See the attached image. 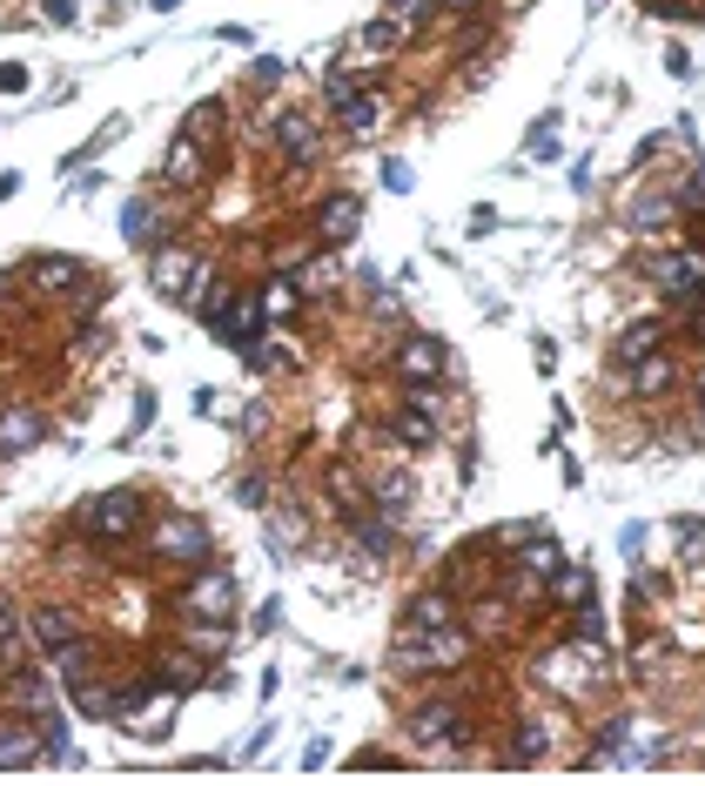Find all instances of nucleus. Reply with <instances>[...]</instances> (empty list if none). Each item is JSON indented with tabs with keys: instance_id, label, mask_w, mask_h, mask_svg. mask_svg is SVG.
<instances>
[{
	"instance_id": "f257e3e1",
	"label": "nucleus",
	"mask_w": 705,
	"mask_h": 786,
	"mask_svg": "<svg viewBox=\"0 0 705 786\" xmlns=\"http://www.w3.org/2000/svg\"><path fill=\"white\" fill-rule=\"evenodd\" d=\"M81 524L95 532L102 545H122V538H135L141 532V491L135 484H115V491H102L95 504L81 511Z\"/></svg>"
},
{
	"instance_id": "f03ea898",
	"label": "nucleus",
	"mask_w": 705,
	"mask_h": 786,
	"mask_svg": "<svg viewBox=\"0 0 705 786\" xmlns=\"http://www.w3.org/2000/svg\"><path fill=\"white\" fill-rule=\"evenodd\" d=\"M148 290L161 296V303H196V290H202V262L189 255V249H148Z\"/></svg>"
},
{
	"instance_id": "7ed1b4c3",
	"label": "nucleus",
	"mask_w": 705,
	"mask_h": 786,
	"mask_svg": "<svg viewBox=\"0 0 705 786\" xmlns=\"http://www.w3.org/2000/svg\"><path fill=\"white\" fill-rule=\"evenodd\" d=\"M148 552H155L161 565L196 572V565L209 558V524H202V517H161V524H155V538H148Z\"/></svg>"
},
{
	"instance_id": "20e7f679",
	"label": "nucleus",
	"mask_w": 705,
	"mask_h": 786,
	"mask_svg": "<svg viewBox=\"0 0 705 786\" xmlns=\"http://www.w3.org/2000/svg\"><path fill=\"white\" fill-rule=\"evenodd\" d=\"M175 611H182V619H235V578L229 572H196L175 591Z\"/></svg>"
},
{
	"instance_id": "39448f33",
	"label": "nucleus",
	"mask_w": 705,
	"mask_h": 786,
	"mask_svg": "<svg viewBox=\"0 0 705 786\" xmlns=\"http://www.w3.org/2000/svg\"><path fill=\"white\" fill-rule=\"evenodd\" d=\"M444 364H451V349H444V336H430V329L403 336V349H397V377H403V390H417V384H444Z\"/></svg>"
},
{
	"instance_id": "423d86ee",
	"label": "nucleus",
	"mask_w": 705,
	"mask_h": 786,
	"mask_svg": "<svg viewBox=\"0 0 705 786\" xmlns=\"http://www.w3.org/2000/svg\"><path fill=\"white\" fill-rule=\"evenodd\" d=\"M652 283H659L672 303L705 296V249H672V255H659V262H652Z\"/></svg>"
},
{
	"instance_id": "0eeeda50",
	"label": "nucleus",
	"mask_w": 705,
	"mask_h": 786,
	"mask_svg": "<svg viewBox=\"0 0 705 786\" xmlns=\"http://www.w3.org/2000/svg\"><path fill=\"white\" fill-rule=\"evenodd\" d=\"M34 759H48V733H41V720H0V773H21V766H34Z\"/></svg>"
},
{
	"instance_id": "6e6552de",
	"label": "nucleus",
	"mask_w": 705,
	"mask_h": 786,
	"mask_svg": "<svg viewBox=\"0 0 705 786\" xmlns=\"http://www.w3.org/2000/svg\"><path fill=\"white\" fill-rule=\"evenodd\" d=\"M410 733L423 746H464V706H457V699H430V706H417Z\"/></svg>"
},
{
	"instance_id": "1a4fd4ad",
	"label": "nucleus",
	"mask_w": 705,
	"mask_h": 786,
	"mask_svg": "<svg viewBox=\"0 0 705 786\" xmlns=\"http://www.w3.org/2000/svg\"><path fill=\"white\" fill-rule=\"evenodd\" d=\"M28 283H34V296H81L87 262L81 255H41V262H28Z\"/></svg>"
},
{
	"instance_id": "9d476101",
	"label": "nucleus",
	"mask_w": 705,
	"mask_h": 786,
	"mask_svg": "<svg viewBox=\"0 0 705 786\" xmlns=\"http://www.w3.org/2000/svg\"><path fill=\"white\" fill-rule=\"evenodd\" d=\"M122 235H128V249H161V235H168V209H161L155 196H128V209H122Z\"/></svg>"
},
{
	"instance_id": "9b49d317",
	"label": "nucleus",
	"mask_w": 705,
	"mask_h": 786,
	"mask_svg": "<svg viewBox=\"0 0 705 786\" xmlns=\"http://www.w3.org/2000/svg\"><path fill=\"white\" fill-rule=\"evenodd\" d=\"M28 639H34V652H61V646L81 639V619H74L67 605H41L34 619H28Z\"/></svg>"
},
{
	"instance_id": "f8f14e48",
	"label": "nucleus",
	"mask_w": 705,
	"mask_h": 786,
	"mask_svg": "<svg viewBox=\"0 0 705 786\" xmlns=\"http://www.w3.org/2000/svg\"><path fill=\"white\" fill-rule=\"evenodd\" d=\"M161 175L175 189H196L202 175H209V148L196 142V135H175V148H168V161H161Z\"/></svg>"
},
{
	"instance_id": "ddd939ff",
	"label": "nucleus",
	"mask_w": 705,
	"mask_h": 786,
	"mask_svg": "<svg viewBox=\"0 0 705 786\" xmlns=\"http://www.w3.org/2000/svg\"><path fill=\"white\" fill-rule=\"evenodd\" d=\"M403 626H410V632H444V626H457V598H451V591H417L410 611H403Z\"/></svg>"
},
{
	"instance_id": "4468645a",
	"label": "nucleus",
	"mask_w": 705,
	"mask_h": 786,
	"mask_svg": "<svg viewBox=\"0 0 705 786\" xmlns=\"http://www.w3.org/2000/svg\"><path fill=\"white\" fill-rule=\"evenodd\" d=\"M41 437H48V417H41V410H8V417H0V458L34 451Z\"/></svg>"
},
{
	"instance_id": "2eb2a0df",
	"label": "nucleus",
	"mask_w": 705,
	"mask_h": 786,
	"mask_svg": "<svg viewBox=\"0 0 705 786\" xmlns=\"http://www.w3.org/2000/svg\"><path fill=\"white\" fill-rule=\"evenodd\" d=\"M357 229H364V202H357V196H329V202H323V216H316V235H323L329 249H336V242H349Z\"/></svg>"
},
{
	"instance_id": "dca6fc26",
	"label": "nucleus",
	"mask_w": 705,
	"mask_h": 786,
	"mask_svg": "<svg viewBox=\"0 0 705 786\" xmlns=\"http://www.w3.org/2000/svg\"><path fill=\"white\" fill-rule=\"evenodd\" d=\"M0 699H8L14 713H34V720H41V713H54V685H48L41 672H14L8 685H0Z\"/></svg>"
},
{
	"instance_id": "f3484780",
	"label": "nucleus",
	"mask_w": 705,
	"mask_h": 786,
	"mask_svg": "<svg viewBox=\"0 0 705 786\" xmlns=\"http://www.w3.org/2000/svg\"><path fill=\"white\" fill-rule=\"evenodd\" d=\"M659 349H665V323H659V316H645V323H632V329L619 336V349H611V357H619V370H632V364L659 357Z\"/></svg>"
},
{
	"instance_id": "a211bd4d",
	"label": "nucleus",
	"mask_w": 705,
	"mask_h": 786,
	"mask_svg": "<svg viewBox=\"0 0 705 786\" xmlns=\"http://www.w3.org/2000/svg\"><path fill=\"white\" fill-rule=\"evenodd\" d=\"M349 532L364 538L370 558H390V545H397V517H390V511H349Z\"/></svg>"
},
{
	"instance_id": "6ab92c4d",
	"label": "nucleus",
	"mask_w": 705,
	"mask_h": 786,
	"mask_svg": "<svg viewBox=\"0 0 705 786\" xmlns=\"http://www.w3.org/2000/svg\"><path fill=\"white\" fill-rule=\"evenodd\" d=\"M517 565H524V578H532V585H545V578L565 565V545L545 538V532H532V538H524V552H517Z\"/></svg>"
},
{
	"instance_id": "aec40b11",
	"label": "nucleus",
	"mask_w": 705,
	"mask_h": 786,
	"mask_svg": "<svg viewBox=\"0 0 705 786\" xmlns=\"http://www.w3.org/2000/svg\"><path fill=\"white\" fill-rule=\"evenodd\" d=\"M336 115H343V128H349V135H370V128L383 122V87H377V81H370V87H357V95H349Z\"/></svg>"
},
{
	"instance_id": "412c9836",
	"label": "nucleus",
	"mask_w": 705,
	"mask_h": 786,
	"mask_svg": "<svg viewBox=\"0 0 705 786\" xmlns=\"http://www.w3.org/2000/svg\"><path fill=\"white\" fill-rule=\"evenodd\" d=\"M672 377H678V364L659 349V357H645V364L625 370V390H632V397H659V390H672Z\"/></svg>"
},
{
	"instance_id": "4be33fe9",
	"label": "nucleus",
	"mask_w": 705,
	"mask_h": 786,
	"mask_svg": "<svg viewBox=\"0 0 705 786\" xmlns=\"http://www.w3.org/2000/svg\"><path fill=\"white\" fill-rule=\"evenodd\" d=\"M390 437L403 451H430L436 444V423H430V410H417V404H403L397 417H390Z\"/></svg>"
},
{
	"instance_id": "5701e85b",
	"label": "nucleus",
	"mask_w": 705,
	"mask_h": 786,
	"mask_svg": "<svg viewBox=\"0 0 705 786\" xmlns=\"http://www.w3.org/2000/svg\"><path fill=\"white\" fill-rule=\"evenodd\" d=\"M255 336H262V303L249 296V303H235V310H229V323H222V343L249 357V349H255Z\"/></svg>"
},
{
	"instance_id": "b1692460",
	"label": "nucleus",
	"mask_w": 705,
	"mask_h": 786,
	"mask_svg": "<svg viewBox=\"0 0 705 786\" xmlns=\"http://www.w3.org/2000/svg\"><path fill=\"white\" fill-rule=\"evenodd\" d=\"M276 148H283L290 161H316V122H309V115H283V122H276Z\"/></svg>"
},
{
	"instance_id": "393cba45",
	"label": "nucleus",
	"mask_w": 705,
	"mask_h": 786,
	"mask_svg": "<svg viewBox=\"0 0 705 786\" xmlns=\"http://www.w3.org/2000/svg\"><path fill=\"white\" fill-rule=\"evenodd\" d=\"M175 699H189L196 685H202V652H182V659H161V672H155Z\"/></svg>"
},
{
	"instance_id": "a878e982",
	"label": "nucleus",
	"mask_w": 705,
	"mask_h": 786,
	"mask_svg": "<svg viewBox=\"0 0 705 786\" xmlns=\"http://www.w3.org/2000/svg\"><path fill=\"white\" fill-rule=\"evenodd\" d=\"M67 692H74V713H81V720H115V692H108V685L81 679V685H67Z\"/></svg>"
},
{
	"instance_id": "bb28decb",
	"label": "nucleus",
	"mask_w": 705,
	"mask_h": 786,
	"mask_svg": "<svg viewBox=\"0 0 705 786\" xmlns=\"http://www.w3.org/2000/svg\"><path fill=\"white\" fill-rule=\"evenodd\" d=\"M672 216H678V189H652V196H639V209H632L639 229H665Z\"/></svg>"
},
{
	"instance_id": "cd10ccee",
	"label": "nucleus",
	"mask_w": 705,
	"mask_h": 786,
	"mask_svg": "<svg viewBox=\"0 0 705 786\" xmlns=\"http://www.w3.org/2000/svg\"><path fill=\"white\" fill-rule=\"evenodd\" d=\"M551 598L578 611V605L591 598V572H585V565H558V572H551Z\"/></svg>"
},
{
	"instance_id": "c85d7f7f",
	"label": "nucleus",
	"mask_w": 705,
	"mask_h": 786,
	"mask_svg": "<svg viewBox=\"0 0 705 786\" xmlns=\"http://www.w3.org/2000/svg\"><path fill=\"white\" fill-rule=\"evenodd\" d=\"M397 41H403V28H397V21L383 14V21H370V28L357 34V54H364V61H383V54H390Z\"/></svg>"
},
{
	"instance_id": "c756f323",
	"label": "nucleus",
	"mask_w": 705,
	"mask_h": 786,
	"mask_svg": "<svg viewBox=\"0 0 705 786\" xmlns=\"http://www.w3.org/2000/svg\"><path fill=\"white\" fill-rule=\"evenodd\" d=\"M370 497H377V511L403 517V504H410V478H403V471H383V478L370 484Z\"/></svg>"
},
{
	"instance_id": "7c9ffc66",
	"label": "nucleus",
	"mask_w": 705,
	"mask_h": 786,
	"mask_svg": "<svg viewBox=\"0 0 705 786\" xmlns=\"http://www.w3.org/2000/svg\"><path fill=\"white\" fill-rule=\"evenodd\" d=\"M545 746H551V726H545V720H524V726H517V740H511V753H517V759H545Z\"/></svg>"
},
{
	"instance_id": "2f4dec72",
	"label": "nucleus",
	"mask_w": 705,
	"mask_h": 786,
	"mask_svg": "<svg viewBox=\"0 0 705 786\" xmlns=\"http://www.w3.org/2000/svg\"><path fill=\"white\" fill-rule=\"evenodd\" d=\"M383 14H390L397 28H423V21L436 14V0H383Z\"/></svg>"
},
{
	"instance_id": "473e14b6",
	"label": "nucleus",
	"mask_w": 705,
	"mask_h": 786,
	"mask_svg": "<svg viewBox=\"0 0 705 786\" xmlns=\"http://www.w3.org/2000/svg\"><path fill=\"white\" fill-rule=\"evenodd\" d=\"M182 135H196V142H202V148H209V142H215V135H222V102H202V108H196V115H189V128H182Z\"/></svg>"
},
{
	"instance_id": "72a5a7b5",
	"label": "nucleus",
	"mask_w": 705,
	"mask_h": 786,
	"mask_svg": "<svg viewBox=\"0 0 705 786\" xmlns=\"http://www.w3.org/2000/svg\"><path fill=\"white\" fill-rule=\"evenodd\" d=\"M235 504H242V511H262V504H270V478H262V471H242V478H235Z\"/></svg>"
},
{
	"instance_id": "f704fd0d",
	"label": "nucleus",
	"mask_w": 705,
	"mask_h": 786,
	"mask_svg": "<svg viewBox=\"0 0 705 786\" xmlns=\"http://www.w3.org/2000/svg\"><path fill=\"white\" fill-rule=\"evenodd\" d=\"M54 659H61V679H67V685H81V679H95V659L81 652V639H74V646H61Z\"/></svg>"
},
{
	"instance_id": "c9c22d12",
	"label": "nucleus",
	"mask_w": 705,
	"mask_h": 786,
	"mask_svg": "<svg viewBox=\"0 0 705 786\" xmlns=\"http://www.w3.org/2000/svg\"><path fill=\"white\" fill-rule=\"evenodd\" d=\"M678 552L692 565H705V517H678Z\"/></svg>"
},
{
	"instance_id": "e433bc0d",
	"label": "nucleus",
	"mask_w": 705,
	"mask_h": 786,
	"mask_svg": "<svg viewBox=\"0 0 705 786\" xmlns=\"http://www.w3.org/2000/svg\"><path fill=\"white\" fill-rule=\"evenodd\" d=\"M645 538H652V532H645V524L632 517V524H625V532H619V558H625V565H639V552H645Z\"/></svg>"
},
{
	"instance_id": "4c0bfd02",
	"label": "nucleus",
	"mask_w": 705,
	"mask_h": 786,
	"mask_svg": "<svg viewBox=\"0 0 705 786\" xmlns=\"http://www.w3.org/2000/svg\"><path fill=\"white\" fill-rule=\"evenodd\" d=\"M21 646V619H14V605H0V659H14Z\"/></svg>"
},
{
	"instance_id": "58836bf2",
	"label": "nucleus",
	"mask_w": 705,
	"mask_h": 786,
	"mask_svg": "<svg viewBox=\"0 0 705 786\" xmlns=\"http://www.w3.org/2000/svg\"><path fill=\"white\" fill-rule=\"evenodd\" d=\"M323 95H329V108H343V102H349V95H357V81H349V74H343V67H336V74H329V87H323Z\"/></svg>"
},
{
	"instance_id": "ea45409f",
	"label": "nucleus",
	"mask_w": 705,
	"mask_h": 786,
	"mask_svg": "<svg viewBox=\"0 0 705 786\" xmlns=\"http://www.w3.org/2000/svg\"><path fill=\"white\" fill-rule=\"evenodd\" d=\"M410 182H417V175H410L403 161H390V168H383V189H390V196H410Z\"/></svg>"
},
{
	"instance_id": "a19ab883",
	"label": "nucleus",
	"mask_w": 705,
	"mask_h": 786,
	"mask_svg": "<svg viewBox=\"0 0 705 786\" xmlns=\"http://www.w3.org/2000/svg\"><path fill=\"white\" fill-rule=\"evenodd\" d=\"M21 87H28V67L8 61V67H0V95H21Z\"/></svg>"
},
{
	"instance_id": "79ce46f5",
	"label": "nucleus",
	"mask_w": 705,
	"mask_h": 786,
	"mask_svg": "<svg viewBox=\"0 0 705 786\" xmlns=\"http://www.w3.org/2000/svg\"><path fill=\"white\" fill-rule=\"evenodd\" d=\"M48 21H54V28H74L81 8H74V0H48Z\"/></svg>"
},
{
	"instance_id": "37998d69",
	"label": "nucleus",
	"mask_w": 705,
	"mask_h": 786,
	"mask_svg": "<svg viewBox=\"0 0 705 786\" xmlns=\"http://www.w3.org/2000/svg\"><path fill=\"white\" fill-rule=\"evenodd\" d=\"M665 74H672V81H685V74H692V54H685V48H672V54H665Z\"/></svg>"
},
{
	"instance_id": "c03bdc74",
	"label": "nucleus",
	"mask_w": 705,
	"mask_h": 786,
	"mask_svg": "<svg viewBox=\"0 0 705 786\" xmlns=\"http://www.w3.org/2000/svg\"><path fill=\"white\" fill-rule=\"evenodd\" d=\"M148 423H155V390L135 397V430H148Z\"/></svg>"
},
{
	"instance_id": "a18cd8bd",
	"label": "nucleus",
	"mask_w": 705,
	"mask_h": 786,
	"mask_svg": "<svg viewBox=\"0 0 705 786\" xmlns=\"http://www.w3.org/2000/svg\"><path fill=\"white\" fill-rule=\"evenodd\" d=\"M8 303H21V283H14V276H0V310H8Z\"/></svg>"
},
{
	"instance_id": "49530a36",
	"label": "nucleus",
	"mask_w": 705,
	"mask_h": 786,
	"mask_svg": "<svg viewBox=\"0 0 705 786\" xmlns=\"http://www.w3.org/2000/svg\"><path fill=\"white\" fill-rule=\"evenodd\" d=\"M692 336H705V296H692Z\"/></svg>"
},
{
	"instance_id": "de8ad7c7",
	"label": "nucleus",
	"mask_w": 705,
	"mask_h": 786,
	"mask_svg": "<svg viewBox=\"0 0 705 786\" xmlns=\"http://www.w3.org/2000/svg\"><path fill=\"white\" fill-rule=\"evenodd\" d=\"M436 8H457V14H477V8H484V0H436Z\"/></svg>"
},
{
	"instance_id": "09e8293b",
	"label": "nucleus",
	"mask_w": 705,
	"mask_h": 786,
	"mask_svg": "<svg viewBox=\"0 0 705 786\" xmlns=\"http://www.w3.org/2000/svg\"><path fill=\"white\" fill-rule=\"evenodd\" d=\"M148 8H155V14H175V8H182V0H148Z\"/></svg>"
}]
</instances>
